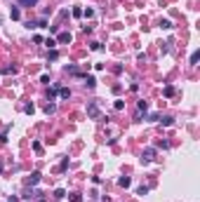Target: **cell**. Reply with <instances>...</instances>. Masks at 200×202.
<instances>
[{"instance_id":"cell-6","label":"cell","mask_w":200,"mask_h":202,"mask_svg":"<svg viewBox=\"0 0 200 202\" xmlns=\"http://www.w3.org/2000/svg\"><path fill=\"white\" fill-rule=\"evenodd\" d=\"M59 96H61V99H68V96H71V89H68V87H64V89H59Z\"/></svg>"},{"instance_id":"cell-23","label":"cell","mask_w":200,"mask_h":202,"mask_svg":"<svg viewBox=\"0 0 200 202\" xmlns=\"http://www.w3.org/2000/svg\"><path fill=\"white\" fill-rule=\"evenodd\" d=\"M40 202H45V200H40Z\"/></svg>"},{"instance_id":"cell-5","label":"cell","mask_w":200,"mask_h":202,"mask_svg":"<svg viewBox=\"0 0 200 202\" xmlns=\"http://www.w3.org/2000/svg\"><path fill=\"white\" fill-rule=\"evenodd\" d=\"M160 122H162L165 127H170L172 122H174V118H172V115H165V118H160Z\"/></svg>"},{"instance_id":"cell-3","label":"cell","mask_w":200,"mask_h":202,"mask_svg":"<svg viewBox=\"0 0 200 202\" xmlns=\"http://www.w3.org/2000/svg\"><path fill=\"white\" fill-rule=\"evenodd\" d=\"M38 181H40V172H33V174L26 179V183H29V186H35Z\"/></svg>"},{"instance_id":"cell-12","label":"cell","mask_w":200,"mask_h":202,"mask_svg":"<svg viewBox=\"0 0 200 202\" xmlns=\"http://www.w3.org/2000/svg\"><path fill=\"white\" fill-rule=\"evenodd\" d=\"M45 45H47V47H52V50H54V47H57V40H52V38H47V40H45Z\"/></svg>"},{"instance_id":"cell-16","label":"cell","mask_w":200,"mask_h":202,"mask_svg":"<svg viewBox=\"0 0 200 202\" xmlns=\"http://www.w3.org/2000/svg\"><path fill=\"white\" fill-rule=\"evenodd\" d=\"M71 202H83V195H78V193H73V195H71Z\"/></svg>"},{"instance_id":"cell-18","label":"cell","mask_w":200,"mask_h":202,"mask_svg":"<svg viewBox=\"0 0 200 202\" xmlns=\"http://www.w3.org/2000/svg\"><path fill=\"white\" fill-rule=\"evenodd\" d=\"M146 108H148V104H146V101H139V113H146Z\"/></svg>"},{"instance_id":"cell-8","label":"cell","mask_w":200,"mask_h":202,"mask_svg":"<svg viewBox=\"0 0 200 202\" xmlns=\"http://www.w3.org/2000/svg\"><path fill=\"white\" fill-rule=\"evenodd\" d=\"M118 183H120L123 188H127V186H129V183H132V181H129L127 176H123V179H118Z\"/></svg>"},{"instance_id":"cell-19","label":"cell","mask_w":200,"mask_h":202,"mask_svg":"<svg viewBox=\"0 0 200 202\" xmlns=\"http://www.w3.org/2000/svg\"><path fill=\"white\" fill-rule=\"evenodd\" d=\"M92 50H94V52H101L104 47H101V42H92Z\"/></svg>"},{"instance_id":"cell-11","label":"cell","mask_w":200,"mask_h":202,"mask_svg":"<svg viewBox=\"0 0 200 202\" xmlns=\"http://www.w3.org/2000/svg\"><path fill=\"white\" fill-rule=\"evenodd\" d=\"M33 110H35V106H33V104H26V106H24V113H29V115L33 113Z\"/></svg>"},{"instance_id":"cell-9","label":"cell","mask_w":200,"mask_h":202,"mask_svg":"<svg viewBox=\"0 0 200 202\" xmlns=\"http://www.w3.org/2000/svg\"><path fill=\"white\" fill-rule=\"evenodd\" d=\"M59 42H71V33H61V35H59Z\"/></svg>"},{"instance_id":"cell-2","label":"cell","mask_w":200,"mask_h":202,"mask_svg":"<svg viewBox=\"0 0 200 202\" xmlns=\"http://www.w3.org/2000/svg\"><path fill=\"white\" fill-rule=\"evenodd\" d=\"M153 158H156V148H144V153H141V160L151 162Z\"/></svg>"},{"instance_id":"cell-14","label":"cell","mask_w":200,"mask_h":202,"mask_svg":"<svg viewBox=\"0 0 200 202\" xmlns=\"http://www.w3.org/2000/svg\"><path fill=\"white\" fill-rule=\"evenodd\" d=\"M57 59H59V52H57V50H52V52H50V61H57Z\"/></svg>"},{"instance_id":"cell-22","label":"cell","mask_w":200,"mask_h":202,"mask_svg":"<svg viewBox=\"0 0 200 202\" xmlns=\"http://www.w3.org/2000/svg\"><path fill=\"white\" fill-rule=\"evenodd\" d=\"M137 193H139V195H146V193H148V188H146V186H139V188H137Z\"/></svg>"},{"instance_id":"cell-17","label":"cell","mask_w":200,"mask_h":202,"mask_svg":"<svg viewBox=\"0 0 200 202\" xmlns=\"http://www.w3.org/2000/svg\"><path fill=\"white\" fill-rule=\"evenodd\" d=\"M10 17H12V19H19V7H12V12H10Z\"/></svg>"},{"instance_id":"cell-7","label":"cell","mask_w":200,"mask_h":202,"mask_svg":"<svg viewBox=\"0 0 200 202\" xmlns=\"http://www.w3.org/2000/svg\"><path fill=\"white\" fill-rule=\"evenodd\" d=\"M85 85H87V87H94V85H97L94 75H87V78H85Z\"/></svg>"},{"instance_id":"cell-15","label":"cell","mask_w":200,"mask_h":202,"mask_svg":"<svg viewBox=\"0 0 200 202\" xmlns=\"http://www.w3.org/2000/svg\"><path fill=\"white\" fill-rule=\"evenodd\" d=\"M174 94V87H172V85H167V87H165V96H172Z\"/></svg>"},{"instance_id":"cell-20","label":"cell","mask_w":200,"mask_h":202,"mask_svg":"<svg viewBox=\"0 0 200 202\" xmlns=\"http://www.w3.org/2000/svg\"><path fill=\"white\" fill-rule=\"evenodd\" d=\"M198 59H200V54H198V52L191 54V64H198Z\"/></svg>"},{"instance_id":"cell-13","label":"cell","mask_w":200,"mask_h":202,"mask_svg":"<svg viewBox=\"0 0 200 202\" xmlns=\"http://www.w3.org/2000/svg\"><path fill=\"white\" fill-rule=\"evenodd\" d=\"M160 26H162V28H172V21H170V19H162Z\"/></svg>"},{"instance_id":"cell-4","label":"cell","mask_w":200,"mask_h":202,"mask_svg":"<svg viewBox=\"0 0 200 202\" xmlns=\"http://www.w3.org/2000/svg\"><path fill=\"white\" fill-rule=\"evenodd\" d=\"M19 5L21 7H33V5H38V0H19Z\"/></svg>"},{"instance_id":"cell-10","label":"cell","mask_w":200,"mask_h":202,"mask_svg":"<svg viewBox=\"0 0 200 202\" xmlns=\"http://www.w3.org/2000/svg\"><path fill=\"white\" fill-rule=\"evenodd\" d=\"M64 195H66V190H64V188H57V190H54V197H57V200H61Z\"/></svg>"},{"instance_id":"cell-1","label":"cell","mask_w":200,"mask_h":202,"mask_svg":"<svg viewBox=\"0 0 200 202\" xmlns=\"http://www.w3.org/2000/svg\"><path fill=\"white\" fill-rule=\"evenodd\" d=\"M87 115L92 118V120H97L101 113H99V106H97V101H89V106H87Z\"/></svg>"},{"instance_id":"cell-21","label":"cell","mask_w":200,"mask_h":202,"mask_svg":"<svg viewBox=\"0 0 200 202\" xmlns=\"http://www.w3.org/2000/svg\"><path fill=\"white\" fill-rule=\"evenodd\" d=\"M45 110H47V113H54V110H57V106H54V104H47V106H45Z\"/></svg>"}]
</instances>
